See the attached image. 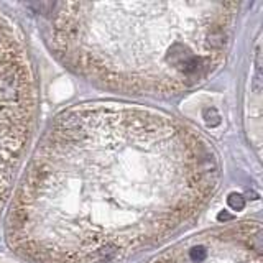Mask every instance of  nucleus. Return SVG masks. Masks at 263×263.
Masks as SVG:
<instances>
[{"instance_id":"f257e3e1","label":"nucleus","mask_w":263,"mask_h":263,"mask_svg":"<svg viewBox=\"0 0 263 263\" xmlns=\"http://www.w3.org/2000/svg\"><path fill=\"white\" fill-rule=\"evenodd\" d=\"M219 183V156L191 123L137 104H76L31 152L5 240L27 263H120L186 229Z\"/></svg>"},{"instance_id":"f03ea898","label":"nucleus","mask_w":263,"mask_h":263,"mask_svg":"<svg viewBox=\"0 0 263 263\" xmlns=\"http://www.w3.org/2000/svg\"><path fill=\"white\" fill-rule=\"evenodd\" d=\"M237 4H49L43 36L64 68L97 89L168 99L193 90L224 64Z\"/></svg>"},{"instance_id":"7ed1b4c3","label":"nucleus","mask_w":263,"mask_h":263,"mask_svg":"<svg viewBox=\"0 0 263 263\" xmlns=\"http://www.w3.org/2000/svg\"><path fill=\"white\" fill-rule=\"evenodd\" d=\"M260 220H240L186 237L148 263H261Z\"/></svg>"}]
</instances>
